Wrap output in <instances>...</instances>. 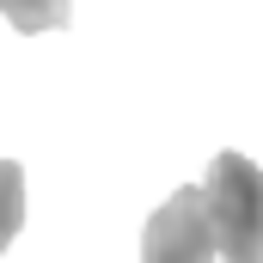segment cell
<instances>
[{
    "instance_id": "obj_4",
    "label": "cell",
    "mask_w": 263,
    "mask_h": 263,
    "mask_svg": "<svg viewBox=\"0 0 263 263\" xmlns=\"http://www.w3.org/2000/svg\"><path fill=\"white\" fill-rule=\"evenodd\" d=\"M18 227H25V172L18 159H0V251L18 239Z\"/></svg>"
},
{
    "instance_id": "obj_3",
    "label": "cell",
    "mask_w": 263,
    "mask_h": 263,
    "mask_svg": "<svg viewBox=\"0 0 263 263\" xmlns=\"http://www.w3.org/2000/svg\"><path fill=\"white\" fill-rule=\"evenodd\" d=\"M0 12L25 37H43V31H62L67 25V0H0Z\"/></svg>"
},
{
    "instance_id": "obj_1",
    "label": "cell",
    "mask_w": 263,
    "mask_h": 263,
    "mask_svg": "<svg viewBox=\"0 0 263 263\" xmlns=\"http://www.w3.org/2000/svg\"><path fill=\"white\" fill-rule=\"evenodd\" d=\"M208 233H214V257L227 263H263V172L245 153H214L208 184Z\"/></svg>"
},
{
    "instance_id": "obj_2",
    "label": "cell",
    "mask_w": 263,
    "mask_h": 263,
    "mask_svg": "<svg viewBox=\"0 0 263 263\" xmlns=\"http://www.w3.org/2000/svg\"><path fill=\"white\" fill-rule=\"evenodd\" d=\"M208 257H214V233H208L202 184L172 190L141 233V263H208Z\"/></svg>"
}]
</instances>
